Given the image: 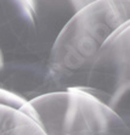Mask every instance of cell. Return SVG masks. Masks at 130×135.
Masks as SVG:
<instances>
[{
    "label": "cell",
    "instance_id": "obj_1",
    "mask_svg": "<svg viewBox=\"0 0 130 135\" xmlns=\"http://www.w3.org/2000/svg\"><path fill=\"white\" fill-rule=\"evenodd\" d=\"M130 22V0H95L76 13L57 34L48 54V75L61 89L82 88L108 37Z\"/></svg>",
    "mask_w": 130,
    "mask_h": 135
},
{
    "label": "cell",
    "instance_id": "obj_2",
    "mask_svg": "<svg viewBox=\"0 0 130 135\" xmlns=\"http://www.w3.org/2000/svg\"><path fill=\"white\" fill-rule=\"evenodd\" d=\"M28 101L45 135H129L113 107L83 89L55 90Z\"/></svg>",
    "mask_w": 130,
    "mask_h": 135
},
{
    "label": "cell",
    "instance_id": "obj_3",
    "mask_svg": "<svg viewBox=\"0 0 130 135\" xmlns=\"http://www.w3.org/2000/svg\"><path fill=\"white\" fill-rule=\"evenodd\" d=\"M130 22L106 39L86 73L82 88L103 102L117 100L129 91Z\"/></svg>",
    "mask_w": 130,
    "mask_h": 135
},
{
    "label": "cell",
    "instance_id": "obj_4",
    "mask_svg": "<svg viewBox=\"0 0 130 135\" xmlns=\"http://www.w3.org/2000/svg\"><path fill=\"white\" fill-rule=\"evenodd\" d=\"M0 49L3 54L40 49L32 0H0Z\"/></svg>",
    "mask_w": 130,
    "mask_h": 135
},
{
    "label": "cell",
    "instance_id": "obj_5",
    "mask_svg": "<svg viewBox=\"0 0 130 135\" xmlns=\"http://www.w3.org/2000/svg\"><path fill=\"white\" fill-rule=\"evenodd\" d=\"M39 47L50 51L57 34L78 11L95 0H32Z\"/></svg>",
    "mask_w": 130,
    "mask_h": 135
},
{
    "label": "cell",
    "instance_id": "obj_6",
    "mask_svg": "<svg viewBox=\"0 0 130 135\" xmlns=\"http://www.w3.org/2000/svg\"><path fill=\"white\" fill-rule=\"evenodd\" d=\"M0 135H45V133L26 113L0 105Z\"/></svg>",
    "mask_w": 130,
    "mask_h": 135
},
{
    "label": "cell",
    "instance_id": "obj_7",
    "mask_svg": "<svg viewBox=\"0 0 130 135\" xmlns=\"http://www.w3.org/2000/svg\"><path fill=\"white\" fill-rule=\"evenodd\" d=\"M0 105L21 111V112L26 113L28 117H31L32 119H34L35 122L38 123V120H37V113L33 110V107L31 106L29 101L23 99L22 96H19L18 94H15L12 91L6 90V89H4V88H0Z\"/></svg>",
    "mask_w": 130,
    "mask_h": 135
}]
</instances>
